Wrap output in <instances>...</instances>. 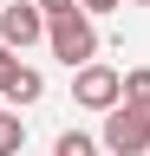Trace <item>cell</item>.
<instances>
[{
    "label": "cell",
    "mask_w": 150,
    "mask_h": 156,
    "mask_svg": "<svg viewBox=\"0 0 150 156\" xmlns=\"http://www.w3.org/2000/svg\"><path fill=\"white\" fill-rule=\"evenodd\" d=\"M46 46H52V58H59L65 72H85V65H98V26L72 7V13H59V20H46Z\"/></svg>",
    "instance_id": "6da1fadb"
},
{
    "label": "cell",
    "mask_w": 150,
    "mask_h": 156,
    "mask_svg": "<svg viewBox=\"0 0 150 156\" xmlns=\"http://www.w3.org/2000/svg\"><path fill=\"white\" fill-rule=\"evenodd\" d=\"M98 143H104L111 156H150V111H130V104L104 111V130H98Z\"/></svg>",
    "instance_id": "7a4b0ae2"
},
{
    "label": "cell",
    "mask_w": 150,
    "mask_h": 156,
    "mask_svg": "<svg viewBox=\"0 0 150 156\" xmlns=\"http://www.w3.org/2000/svg\"><path fill=\"white\" fill-rule=\"evenodd\" d=\"M72 98H79L85 111H118V104H124V72H111V65L72 72Z\"/></svg>",
    "instance_id": "3957f363"
},
{
    "label": "cell",
    "mask_w": 150,
    "mask_h": 156,
    "mask_svg": "<svg viewBox=\"0 0 150 156\" xmlns=\"http://www.w3.org/2000/svg\"><path fill=\"white\" fill-rule=\"evenodd\" d=\"M46 39V13L33 7V0H7L0 7V46L7 52H26V46H39Z\"/></svg>",
    "instance_id": "277c9868"
},
{
    "label": "cell",
    "mask_w": 150,
    "mask_h": 156,
    "mask_svg": "<svg viewBox=\"0 0 150 156\" xmlns=\"http://www.w3.org/2000/svg\"><path fill=\"white\" fill-rule=\"evenodd\" d=\"M0 98H7V111H26V104H39V98H46V78L33 72V65H20V72L7 78V91H0Z\"/></svg>",
    "instance_id": "5b68a950"
},
{
    "label": "cell",
    "mask_w": 150,
    "mask_h": 156,
    "mask_svg": "<svg viewBox=\"0 0 150 156\" xmlns=\"http://www.w3.org/2000/svg\"><path fill=\"white\" fill-rule=\"evenodd\" d=\"M124 104L130 111H150V65H130L124 72Z\"/></svg>",
    "instance_id": "8992f818"
},
{
    "label": "cell",
    "mask_w": 150,
    "mask_h": 156,
    "mask_svg": "<svg viewBox=\"0 0 150 156\" xmlns=\"http://www.w3.org/2000/svg\"><path fill=\"white\" fill-rule=\"evenodd\" d=\"M26 143V124H20V111H0V156H20Z\"/></svg>",
    "instance_id": "52a82bcc"
},
{
    "label": "cell",
    "mask_w": 150,
    "mask_h": 156,
    "mask_svg": "<svg viewBox=\"0 0 150 156\" xmlns=\"http://www.w3.org/2000/svg\"><path fill=\"white\" fill-rule=\"evenodd\" d=\"M104 143H98V136H85V130H65L59 136V143H52V156H98Z\"/></svg>",
    "instance_id": "ba28073f"
},
{
    "label": "cell",
    "mask_w": 150,
    "mask_h": 156,
    "mask_svg": "<svg viewBox=\"0 0 150 156\" xmlns=\"http://www.w3.org/2000/svg\"><path fill=\"white\" fill-rule=\"evenodd\" d=\"M118 7H124V0H79V13H85V20H104V13H118Z\"/></svg>",
    "instance_id": "9c48e42d"
},
{
    "label": "cell",
    "mask_w": 150,
    "mask_h": 156,
    "mask_svg": "<svg viewBox=\"0 0 150 156\" xmlns=\"http://www.w3.org/2000/svg\"><path fill=\"white\" fill-rule=\"evenodd\" d=\"M13 72H20V52H7V46H0V91H7V78Z\"/></svg>",
    "instance_id": "30bf717a"
},
{
    "label": "cell",
    "mask_w": 150,
    "mask_h": 156,
    "mask_svg": "<svg viewBox=\"0 0 150 156\" xmlns=\"http://www.w3.org/2000/svg\"><path fill=\"white\" fill-rule=\"evenodd\" d=\"M33 7H39L46 20H59V13H72V0H33Z\"/></svg>",
    "instance_id": "8fae6325"
},
{
    "label": "cell",
    "mask_w": 150,
    "mask_h": 156,
    "mask_svg": "<svg viewBox=\"0 0 150 156\" xmlns=\"http://www.w3.org/2000/svg\"><path fill=\"white\" fill-rule=\"evenodd\" d=\"M124 7H150V0H124Z\"/></svg>",
    "instance_id": "7c38bea8"
},
{
    "label": "cell",
    "mask_w": 150,
    "mask_h": 156,
    "mask_svg": "<svg viewBox=\"0 0 150 156\" xmlns=\"http://www.w3.org/2000/svg\"><path fill=\"white\" fill-rule=\"evenodd\" d=\"M0 7H7V0H0Z\"/></svg>",
    "instance_id": "4fadbf2b"
}]
</instances>
